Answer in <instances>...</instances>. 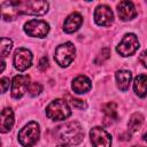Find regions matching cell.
Returning <instances> with one entry per match:
<instances>
[{"label": "cell", "mask_w": 147, "mask_h": 147, "mask_svg": "<svg viewBox=\"0 0 147 147\" xmlns=\"http://www.w3.org/2000/svg\"><path fill=\"white\" fill-rule=\"evenodd\" d=\"M1 5L8 6V8H2V9H9V15L3 16L5 21H11L20 14L41 16L48 11V7H49L47 1H37V0L5 1V2H1Z\"/></svg>", "instance_id": "obj_1"}, {"label": "cell", "mask_w": 147, "mask_h": 147, "mask_svg": "<svg viewBox=\"0 0 147 147\" xmlns=\"http://www.w3.org/2000/svg\"><path fill=\"white\" fill-rule=\"evenodd\" d=\"M55 134L63 145L69 146L78 145L84 139V130L82 125L76 121H71L57 126L55 130Z\"/></svg>", "instance_id": "obj_2"}, {"label": "cell", "mask_w": 147, "mask_h": 147, "mask_svg": "<svg viewBox=\"0 0 147 147\" xmlns=\"http://www.w3.org/2000/svg\"><path fill=\"white\" fill-rule=\"evenodd\" d=\"M40 137V126L37 122L32 121L24 125L18 132V141L23 147H32L34 146Z\"/></svg>", "instance_id": "obj_3"}, {"label": "cell", "mask_w": 147, "mask_h": 147, "mask_svg": "<svg viewBox=\"0 0 147 147\" xmlns=\"http://www.w3.org/2000/svg\"><path fill=\"white\" fill-rule=\"evenodd\" d=\"M71 115L68 102L63 99H55L46 107V116L53 121H64Z\"/></svg>", "instance_id": "obj_4"}, {"label": "cell", "mask_w": 147, "mask_h": 147, "mask_svg": "<svg viewBox=\"0 0 147 147\" xmlns=\"http://www.w3.org/2000/svg\"><path fill=\"white\" fill-rule=\"evenodd\" d=\"M75 54H76V48H75L74 44L68 41V42L61 44L56 47L54 59L60 67L64 68V67H68L69 64H71V62L75 59Z\"/></svg>", "instance_id": "obj_5"}, {"label": "cell", "mask_w": 147, "mask_h": 147, "mask_svg": "<svg viewBox=\"0 0 147 147\" xmlns=\"http://www.w3.org/2000/svg\"><path fill=\"white\" fill-rule=\"evenodd\" d=\"M139 48V40L137 38V36L134 33H126L121 42L117 45L116 47V52L121 55V56H131L132 54H134Z\"/></svg>", "instance_id": "obj_6"}, {"label": "cell", "mask_w": 147, "mask_h": 147, "mask_svg": "<svg viewBox=\"0 0 147 147\" xmlns=\"http://www.w3.org/2000/svg\"><path fill=\"white\" fill-rule=\"evenodd\" d=\"M24 32L34 38H45L49 32V24L42 20H30L24 24Z\"/></svg>", "instance_id": "obj_7"}, {"label": "cell", "mask_w": 147, "mask_h": 147, "mask_svg": "<svg viewBox=\"0 0 147 147\" xmlns=\"http://www.w3.org/2000/svg\"><path fill=\"white\" fill-rule=\"evenodd\" d=\"M32 60H33V55L31 51L24 47H20L14 53L13 63H14V67L18 71H25L26 69L31 67Z\"/></svg>", "instance_id": "obj_8"}, {"label": "cell", "mask_w": 147, "mask_h": 147, "mask_svg": "<svg viewBox=\"0 0 147 147\" xmlns=\"http://www.w3.org/2000/svg\"><path fill=\"white\" fill-rule=\"evenodd\" d=\"M90 138L93 147H110L111 136L101 126H94L90 131Z\"/></svg>", "instance_id": "obj_9"}, {"label": "cell", "mask_w": 147, "mask_h": 147, "mask_svg": "<svg viewBox=\"0 0 147 147\" xmlns=\"http://www.w3.org/2000/svg\"><path fill=\"white\" fill-rule=\"evenodd\" d=\"M31 83H30V77L24 76V75H17L13 78L11 82V96L14 99H20L22 98L29 90Z\"/></svg>", "instance_id": "obj_10"}, {"label": "cell", "mask_w": 147, "mask_h": 147, "mask_svg": "<svg viewBox=\"0 0 147 147\" xmlns=\"http://www.w3.org/2000/svg\"><path fill=\"white\" fill-rule=\"evenodd\" d=\"M94 21L100 26H110L114 22V13L107 5H99L94 10Z\"/></svg>", "instance_id": "obj_11"}, {"label": "cell", "mask_w": 147, "mask_h": 147, "mask_svg": "<svg viewBox=\"0 0 147 147\" xmlns=\"http://www.w3.org/2000/svg\"><path fill=\"white\" fill-rule=\"evenodd\" d=\"M117 14L122 21L126 22L133 20L137 16V10L131 1H121L117 5Z\"/></svg>", "instance_id": "obj_12"}, {"label": "cell", "mask_w": 147, "mask_h": 147, "mask_svg": "<svg viewBox=\"0 0 147 147\" xmlns=\"http://www.w3.org/2000/svg\"><path fill=\"white\" fill-rule=\"evenodd\" d=\"M82 24H83V16L79 13L75 11V13H71L65 18L63 23V30L67 33H74L77 30H79Z\"/></svg>", "instance_id": "obj_13"}, {"label": "cell", "mask_w": 147, "mask_h": 147, "mask_svg": "<svg viewBox=\"0 0 147 147\" xmlns=\"http://www.w3.org/2000/svg\"><path fill=\"white\" fill-rule=\"evenodd\" d=\"M71 88L77 94H84V93H87L92 88V82L87 76L79 75L72 80Z\"/></svg>", "instance_id": "obj_14"}, {"label": "cell", "mask_w": 147, "mask_h": 147, "mask_svg": "<svg viewBox=\"0 0 147 147\" xmlns=\"http://www.w3.org/2000/svg\"><path fill=\"white\" fill-rule=\"evenodd\" d=\"M14 111L10 107L3 108L1 111V122H0V131L2 133H6L11 130L14 125Z\"/></svg>", "instance_id": "obj_15"}, {"label": "cell", "mask_w": 147, "mask_h": 147, "mask_svg": "<svg viewBox=\"0 0 147 147\" xmlns=\"http://www.w3.org/2000/svg\"><path fill=\"white\" fill-rule=\"evenodd\" d=\"M115 78H116V84L117 87L125 92L129 90L130 87V83L132 80V74L129 70H118L115 74Z\"/></svg>", "instance_id": "obj_16"}, {"label": "cell", "mask_w": 147, "mask_h": 147, "mask_svg": "<svg viewBox=\"0 0 147 147\" xmlns=\"http://www.w3.org/2000/svg\"><path fill=\"white\" fill-rule=\"evenodd\" d=\"M133 90H134V93L140 98H145L147 95V76L146 75H138L134 78Z\"/></svg>", "instance_id": "obj_17"}, {"label": "cell", "mask_w": 147, "mask_h": 147, "mask_svg": "<svg viewBox=\"0 0 147 147\" xmlns=\"http://www.w3.org/2000/svg\"><path fill=\"white\" fill-rule=\"evenodd\" d=\"M144 123V116L140 113H134L131 115L129 123H127V129L130 133H136L139 131V129L141 127Z\"/></svg>", "instance_id": "obj_18"}, {"label": "cell", "mask_w": 147, "mask_h": 147, "mask_svg": "<svg viewBox=\"0 0 147 147\" xmlns=\"http://www.w3.org/2000/svg\"><path fill=\"white\" fill-rule=\"evenodd\" d=\"M103 113L106 116V119H109L110 123L117 121L118 115H117V106L115 102H108L103 106Z\"/></svg>", "instance_id": "obj_19"}, {"label": "cell", "mask_w": 147, "mask_h": 147, "mask_svg": "<svg viewBox=\"0 0 147 147\" xmlns=\"http://www.w3.org/2000/svg\"><path fill=\"white\" fill-rule=\"evenodd\" d=\"M11 47H13L11 39L2 37L1 38V41H0V55H1V59H3L7 55H9V53L11 51Z\"/></svg>", "instance_id": "obj_20"}, {"label": "cell", "mask_w": 147, "mask_h": 147, "mask_svg": "<svg viewBox=\"0 0 147 147\" xmlns=\"http://www.w3.org/2000/svg\"><path fill=\"white\" fill-rule=\"evenodd\" d=\"M28 92H29V95L30 96H37V95H39L42 92V85L40 83H37V82L31 83Z\"/></svg>", "instance_id": "obj_21"}, {"label": "cell", "mask_w": 147, "mask_h": 147, "mask_svg": "<svg viewBox=\"0 0 147 147\" xmlns=\"http://www.w3.org/2000/svg\"><path fill=\"white\" fill-rule=\"evenodd\" d=\"M109 56H110V51H109V48L105 47V48L101 49V52L99 53L98 57L95 59V63H98V64H102L106 60L109 59Z\"/></svg>", "instance_id": "obj_22"}, {"label": "cell", "mask_w": 147, "mask_h": 147, "mask_svg": "<svg viewBox=\"0 0 147 147\" xmlns=\"http://www.w3.org/2000/svg\"><path fill=\"white\" fill-rule=\"evenodd\" d=\"M71 105L78 109H86L87 108V103L84 101V100H80V99H71Z\"/></svg>", "instance_id": "obj_23"}, {"label": "cell", "mask_w": 147, "mask_h": 147, "mask_svg": "<svg viewBox=\"0 0 147 147\" xmlns=\"http://www.w3.org/2000/svg\"><path fill=\"white\" fill-rule=\"evenodd\" d=\"M9 84H10V80L9 78L7 77H2L0 79V85H1V93H5L7 91V88L9 87Z\"/></svg>", "instance_id": "obj_24"}, {"label": "cell", "mask_w": 147, "mask_h": 147, "mask_svg": "<svg viewBox=\"0 0 147 147\" xmlns=\"http://www.w3.org/2000/svg\"><path fill=\"white\" fill-rule=\"evenodd\" d=\"M38 68L40 71H45L47 68H48V59L46 56L41 57L40 61H39V64H38Z\"/></svg>", "instance_id": "obj_25"}, {"label": "cell", "mask_w": 147, "mask_h": 147, "mask_svg": "<svg viewBox=\"0 0 147 147\" xmlns=\"http://www.w3.org/2000/svg\"><path fill=\"white\" fill-rule=\"evenodd\" d=\"M139 61L145 68H147V49L141 52V54L139 55Z\"/></svg>", "instance_id": "obj_26"}, {"label": "cell", "mask_w": 147, "mask_h": 147, "mask_svg": "<svg viewBox=\"0 0 147 147\" xmlns=\"http://www.w3.org/2000/svg\"><path fill=\"white\" fill-rule=\"evenodd\" d=\"M1 64H2V69H1V70L3 71V70H5V64H6V63H5V60H3V59H1Z\"/></svg>", "instance_id": "obj_27"}, {"label": "cell", "mask_w": 147, "mask_h": 147, "mask_svg": "<svg viewBox=\"0 0 147 147\" xmlns=\"http://www.w3.org/2000/svg\"><path fill=\"white\" fill-rule=\"evenodd\" d=\"M56 147H67V145H59V146H56Z\"/></svg>", "instance_id": "obj_28"}, {"label": "cell", "mask_w": 147, "mask_h": 147, "mask_svg": "<svg viewBox=\"0 0 147 147\" xmlns=\"http://www.w3.org/2000/svg\"><path fill=\"white\" fill-rule=\"evenodd\" d=\"M144 138H145V140H146V141H147V132H146V133H145V136H144Z\"/></svg>", "instance_id": "obj_29"}, {"label": "cell", "mask_w": 147, "mask_h": 147, "mask_svg": "<svg viewBox=\"0 0 147 147\" xmlns=\"http://www.w3.org/2000/svg\"><path fill=\"white\" fill-rule=\"evenodd\" d=\"M133 147H140V146H133Z\"/></svg>", "instance_id": "obj_30"}]
</instances>
